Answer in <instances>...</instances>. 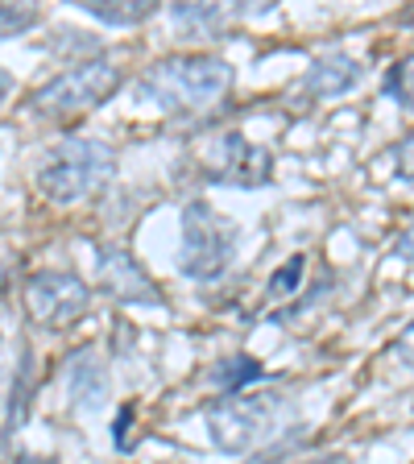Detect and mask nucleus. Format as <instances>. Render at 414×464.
I'll list each match as a JSON object with an SVG mask.
<instances>
[{
	"label": "nucleus",
	"mask_w": 414,
	"mask_h": 464,
	"mask_svg": "<svg viewBox=\"0 0 414 464\" xmlns=\"http://www.w3.org/2000/svg\"><path fill=\"white\" fill-rule=\"evenodd\" d=\"M232 67L216 54H170L137 79V100L162 112H191L228 96Z\"/></svg>",
	"instance_id": "1"
},
{
	"label": "nucleus",
	"mask_w": 414,
	"mask_h": 464,
	"mask_svg": "<svg viewBox=\"0 0 414 464\" xmlns=\"http://www.w3.org/2000/svg\"><path fill=\"white\" fill-rule=\"evenodd\" d=\"M286 415L290 402L278 390H245V394H228L207 406L203 423H207V440H212L216 452L241 456L257 448L261 440H270V431L282 427Z\"/></svg>",
	"instance_id": "2"
},
{
	"label": "nucleus",
	"mask_w": 414,
	"mask_h": 464,
	"mask_svg": "<svg viewBox=\"0 0 414 464\" xmlns=\"http://www.w3.org/2000/svg\"><path fill=\"white\" fill-rule=\"evenodd\" d=\"M116 170V154L108 141L96 137H67L50 150V158L38 170V187L50 203H83L108 183Z\"/></svg>",
	"instance_id": "3"
},
{
	"label": "nucleus",
	"mask_w": 414,
	"mask_h": 464,
	"mask_svg": "<svg viewBox=\"0 0 414 464\" xmlns=\"http://www.w3.org/2000/svg\"><path fill=\"white\" fill-rule=\"evenodd\" d=\"M236 224L212 203L191 199L183 208V241H178V270L195 282L220 278L236 253Z\"/></svg>",
	"instance_id": "4"
},
{
	"label": "nucleus",
	"mask_w": 414,
	"mask_h": 464,
	"mask_svg": "<svg viewBox=\"0 0 414 464\" xmlns=\"http://www.w3.org/2000/svg\"><path fill=\"white\" fill-rule=\"evenodd\" d=\"M116 87H120V67H116L112 58H104V54L79 58L71 71L42 83L29 96V108L42 116H79V112L100 108L108 96H116Z\"/></svg>",
	"instance_id": "5"
},
{
	"label": "nucleus",
	"mask_w": 414,
	"mask_h": 464,
	"mask_svg": "<svg viewBox=\"0 0 414 464\" xmlns=\"http://www.w3.org/2000/svg\"><path fill=\"white\" fill-rule=\"evenodd\" d=\"M91 307V286L67 270H38L25 282V315L38 328H71Z\"/></svg>",
	"instance_id": "6"
},
{
	"label": "nucleus",
	"mask_w": 414,
	"mask_h": 464,
	"mask_svg": "<svg viewBox=\"0 0 414 464\" xmlns=\"http://www.w3.org/2000/svg\"><path fill=\"white\" fill-rule=\"evenodd\" d=\"M96 274H100V286H104L116 303H125V307H166L162 286L141 270V261H137L125 245H100Z\"/></svg>",
	"instance_id": "7"
},
{
	"label": "nucleus",
	"mask_w": 414,
	"mask_h": 464,
	"mask_svg": "<svg viewBox=\"0 0 414 464\" xmlns=\"http://www.w3.org/2000/svg\"><path fill=\"white\" fill-rule=\"evenodd\" d=\"M207 179L224 187H265L274 179L270 150L253 145L241 133H224L207 158Z\"/></svg>",
	"instance_id": "8"
},
{
	"label": "nucleus",
	"mask_w": 414,
	"mask_h": 464,
	"mask_svg": "<svg viewBox=\"0 0 414 464\" xmlns=\"http://www.w3.org/2000/svg\"><path fill=\"white\" fill-rule=\"evenodd\" d=\"M361 79H365V67H361L357 58L344 54V50H332V54L311 63V71L303 75V87H307L311 96H344Z\"/></svg>",
	"instance_id": "9"
},
{
	"label": "nucleus",
	"mask_w": 414,
	"mask_h": 464,
	"mask_svg": "<svg viewBox=\"0 0 414 464\" xmlns=\"http://www.w3.org/2000/svg\"><path fill=\"white\" fill-rule=\"evenodd\" d=\"M67 394L75 406H87V411H96L100 402L108 398V373L91 353H79L71 361V373H67Z\"/></svg>",
	"instance_id": "10"
},
{
	"label": "nucleus",
	"mask_w": 414,
	"mask_h": 464,
	"mask_svg": "<svg viewBox=\"0 0 414 464\" xmlns=\"http://www.w3.org/2000/svg\"><path fill=\"white\" fill-rule=\"evenodd\" d=\"M79 9H83L87 17L104 21V25L129 29V25H141V21L154 17L158 5H154V0H83Z\"/></svg>",
	"instance_id": "11"
},
{
	"label": "nucleus",
	"mask_w": 414,
	"mask_h": 464,
	"mask_svg": "<svg viewBox=\"0 0 414 464\" xmlns=\"http://www.w3.org/2000/svg\"><path fill=\"white\" fill-rule=\"evenodd\" d=\"M170 17L187 38H207V34H216L224 25L220 5H170Z\"/></svg>",
	"instance_id": "12"
},
{
	"label": "nucleus",
	"mask_w": 414,
	"mask_h": 464,
	"mask_svg": "<svg viewBox=\"0 0 414 464\" xmlns=\"http://www.w3.org/2000/svg\"><path fill=\"white\" fill-rule=\"evenodd\" d=\"M253 377H261V365L253 357H245V353H236V357H224L220 365L212 369L216 390H228V394H245V386H249Z\"/></svg>",
	"instance_id": "13"
},
{
	"label": "nucleus",
	"mask_w": 414,
	"mask_h": 464,
	"mask_svg": "<svg viewBox=\"0 0 414 464\" xmlns=\"http://www.w3.org/2000/svg\"><path fill=\"white\" fill-rule=\"evenodd\" d=\"M29 398H34V369H29V353L21 357V369L13 377V394H9V415H5V435H13L29 415Z\"/></svg>",
	"instance_id": "14"
},
{
	"label": "nucleus",
	"mask_w": 414,
	"mask_h": 464,
	"mask_svg": "<svg viewBox=\"0 0 414 464\" xmlns=\"http://www.w3.org/2000/svg\"><path fill=\"white\" fill-rule=\"evenodd\" d=\"M381 92H386L390 100H398L406 112H414V54H406L402 63L390 67V75L381 79Z\"/></svg>",
	"instance_id": "15"
},
{
	"label": "nucleus",
	"mask_w": 414,
	"mask_h": 464,
	"mask_svg": "<svg viewBox=\"0 0 414 464\" xmlns=\"http://www.w3.org/2000/svg\"><path fill=\"white\" fill-rule=\"evenodd\" d=\"M42 21V13L34 5H0V42L5 38H21Z\"/></svg>",
	"instance_id": "16"
},
{
	"label": "nucleus",
	"mask_w": 414,
	"mask_h": 464,
	"mask_svg": "<svg viewBox=\"0 0 414 464\" xmlns=\"http://www.w3.org/2000/svg\"><path fill=\"white\" fill-rule=\"evenodd\" d=\"M303 274H307V257H303V253L286 257V266H282V270L270 278V299H286L290 290L303 282Z\"/></svg>",
	"instance_id": "17"
},
{
	"label": "nucleus",
	"mask_w": 414,
	"mask_h": 464,
	"mask_svg": "<svg viewBox=\"0 0 414 464\" xmlns=\"http://www.w3.org/2000/svg\"><path fill=\"white\" fill-rule=\"evenodd\" d=\"M58 38L63 42H54V54L58 50H83V54H91V50H96V34H79V29H58ZM96 58V54H91Z\"/></svg>",
	"instance_id": "18"
},
{
	"label": "nucleus",
	"mask_w": 414,
	"mask_h": 464,
	"mask_svg": "<svg viewBox=\"0 0 414 464\" xmlns=\"http://www.w3.org/2000/svg\"><path fill=\"white\" fill-rule=\"evenodd\" d=\"M129 427H133V406H120V419L112 423V444L120 448V452H129L133 448V435H129Z\"/></svg>",
	"instance_id": "19"
},
{
	"label": "nucleus",
	"mask_w": 414,
	"mask_h": 464,
	"mask_svg": "<svg viewBox=\"0 0 414 464\" xmlns=\"http://www.w3.org/2000/svg\"><path fill=\"white\" fill-rule=\"evenodd\" d=\"M394 353H398V361H402L406 369H414V324H410V328L402 332V336H398Z\"/></svg>",
	"instance_id": "20"
},
{
	"label": "nucleus",
	"mask_w": 414,
	"mask_h": 464,
	"mask_svg": "<svg viewBox=\"0 0 414 464\" xmlns=\"http://www.w3.org/2000/svg\"><path fill=\"white\" fill-rule=\"evenodd\" d=\"M394 158H398V170H402V174H414V133L406 137L402 145H398Z\"/></svg>",
	"instance_id": "21"
},
{
	"label": "nucleus",
	"mask_w": 414,
	"mask_h": 464,
	"mask_svg": "<svg viewBox=\"0 0 414 464\" xmlns=\"http://www.w3.org/2000/svg\"><path fill=\"white\" fill-rule=\"evenodd\" d=\"M9 92H13V75L5 67H0V104H5V100H9Z\"/></svg>",
	"instance_id": "22"
},
{
	"label": "nucleus",
	"mask_w": 414,
	"mask_h": 464,
	"mask_svg": "<svg viewBox=\"0 0 414 464\" xmlns=\"http://www.w3.org/2000/svg\"><path fill=\"white\" fill-rule=\"evenodd\" d=\"M410 411H414V394H410Z\"/></svg>",
	"instance_id": "23"
},
{
	"label": "nucleus",
	"mask_w": 414,
	"mask_h": 464,
	"mask_svg": "<svg viewBox=\"0 0 414 464\" xmlns=\"http://www.w3.org/2000/svg\"><path fill=\"white\" fill-rule=\"evenodd\" d=\"M332 464H340V460H332Z\"/></svg>",
	"instance_id": "24"
}]
</instances>
